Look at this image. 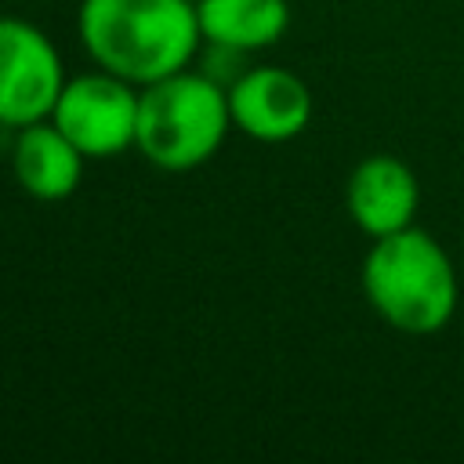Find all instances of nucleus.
Segmentation results:
<instances>
[{
  "label": "nucleus",
  "instance_id": "7",
  "mask_svg": "<svg viewBox=\"0 0 464 464\" xmlns=\"http://www.w3.org/2000/svg\"><path fill=\"white\" fill-rule=\"evenodd\" d=\"M344 199H348L352 221L370 239H381V236H392L413 225L420 188H417L413 170L402 160L370 156L352 170Z\"/></svg>",
  "mask_w": 464,
  "mask_h": 464
},
{
  "label": "nucleus",
  "instance_id": "6",
  "mask_svg": "<svg viewBox=\"0 0 464 464\" xmlns=\"http://www.w3.org/2000/svg\"><path fill=\"white\" fill-rule=\"evenodd\" d=\"M228 112L254 141H290L312 120V91L290 69L257 65L228 83Z\"/></svg>",
  "mask_w": 464,
  "mask_h": 464
},
{
  "label": "nucleus",
  "instance_id": "1",
  "mask_svg": "<svg viewBox=\"0 0 464 464\" xmlns=\"http://www.w3.org/2000/svg\"><path fill=\"white\" fill-rule=\"evenodd\" d=\"M76 29L98 69L134 87L188 69L203 40L196 0H83Z\"/></svg>",
  "mask_w": 464,
  "mask_h": 464
},
{
  "label": "nucleus",
  "instance_id": "2",
  "mask_svg": "<svg viewBox=\"0 0 464 464\" xmlns=\"http://www.w3.org/2000/svg\"><path fill=\"white\" fill-rule=\"evenodd\" d=\"M232 127L228 87L207 72L178 69L141 87L134 149L160 170L181 174L207 163Z\"/></svg>",
  "mask_w": 464,
  "mask_h": 464
},
{
  "label": "nucleus",
  "instance_id": "9",
  "mask_svg": "<svg viewBox=\"0 0 464 464\" xmlns=\"http://www.w3.org/2000/svg\"><path fill=\"white\" fill-rule=\"evenodd\" d=\"M199 33L214 51L272 47L290 25L286 0H196Z\"/></svg>",
  "mask_w": 464,
  "mask_h": 464
},
{
  "label": "nucleus",
  "instance_id": "8",
  "mask_svg": "<svg viewBox=\"0 0 464 464\" xmlns=\"http://www.w3.org/2000/svg\"><path fill=\"white\" fill-rule=\"evenodd\" d=\"M83 152L51 123H29L18 127L14 149H11V170L14 181L40 203H62L80 188L83 178Z\"/></svg>",
  "mask_w": 464,
  "mask_h": 464
},
{
  "label": "nucleus",
  "instance_id": "4",
  "mask_svg": "<svg viewBox=\"0 0 464 464\" xmlns=\"http://www.w3.org/2000/svg\"><path fill=\"white\" fill-rule=\"evenodd\" d=\"M138 98H141V91L130 80H123L109 69H98V72L65 80L47 120L87 160H109V156L134 149Z\"/></svg>",
  "mask_w": 464,
  "mask_h": 464
},
{
  "label": "nucleus",
  "instance_id": "3",
  "mask_svg": "<svg viewBox=\"0 0 464 464\" xmlns=\"http://www.w3.org/2000/svg\"><path fill=\"white\" fill-rule=\"evenodd\" d=\"M362 290L377 315L406 334L442 330L457 308L453 261L413 225L373 239L362 261Z\"/></svg>",
  "mask_w": 464,
  "mask_h": 464
},
{
  "label": "nucleus",
  "instance_id": "5",
  "mask_svg": "<svg viewBox=\"0 0 464 464\" xmlns=\"http://www.w3.org/2000/svg\"><path fill=\"white\" fill-rule=\"evenodd\" d=\"M65 87L54 44L22 18H0V123L29 127L51 116Z\"/></svg>",
  "mask_w": 464,
  "mask_h": 464
}]
</instances>
